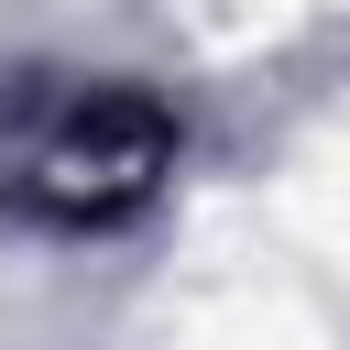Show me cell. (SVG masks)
<instances>
[{
	"label": "cell",
	"mask_w": 350,
	"mask_h": 350,
	"mask_svg": "<svg viewBox=\"0 0 350 350\" xmlns=\"http://www.w3.org/2000/svg\"><path fill=\"white\" fill-rule=\"evenodd\" d=\"M164 175H175V120L142 88H55L0 142V208L55 241L120 230L131 208L164 197Z\"/></svg>",
	"instance_id": "cell-1"
}]
</instances>
